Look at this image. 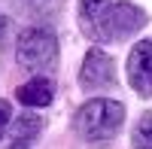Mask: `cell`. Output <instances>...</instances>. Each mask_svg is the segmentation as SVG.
Returning a JSON list of instances; mask_svg holds the SVG:
<instances>
[{
  "label": "cell",
  "mask_w": 152,
  "mask_h": 149,
  "mask_svg": "<svg viewBox=\"0 0 152 149\" xmlns=\"http://www.w3.org/2000/svg\"><path fill=\"white\" fill-rule=\"evenodd\" d=\"M76 131L88 143H100L116 137L125 122V104L110 101V97H91L76 110Z\"/></svg>",
  "instance_id": "obj_1"
},
{
  "label": "cell",
  "mask_w": 152,
  "mask_h": 149,
  "mask_svg": "<svg viewBox=\"0 0 152 149\" xmlns=\"http://www.w3.org/2000/svg\"><path fill=\"white\" fill-rule=\"evenodd\" d=\"M58 58V37L52 28H24L15 40V61L24 70H49Z\"/></svg>",
  "instance_id": "obj_2"
},
{
  "label": "cell",
  "mask_w": 152,
  "mask_h": 149,
  "mask_svg": "<svg viewBox=\"0 0 152 149\" xmlns=\"http://www.w3.org/2000/svg\"><path fill=\"white\" fill-rule=\"evenodd\" d=\"M143 24H146V12L137 3H131V0H119V3L110 6V12H107V18H104V24H100L94 40H100V43L125 40V37L137 34Z\"/></svg>",
  "instance_id": "obj_3"
},
{
  "label": "cell",
  "mask_w": 152,
  "mask_h": 149,
  "mask_svg": "<svg viewBox=\"0 0 152 149\" xmlns=\"http://www.w3.org/2000/svg\"><path fill=\"white\" fill-rule=\"evenodd\" d=\"M116 82V61L104 49H88V55L79 67V85L85 91H100Z\"/></svg>",
  "instance_id": "obj_4"
},
{
  "label": "cell",
  "mask_w": 152,
  "mask_h": 149,
  "mask_svg": "<svg viewBox=\"0 0 152 149\" xmlns=\"http://www.w3.org/2000/svg\"><path fill=\"white\" fill-rule=\"evenodd\" d=\"M128 82L137 94L152 97V40H140L128 52Z\"/></svg>",
  "instance_id": "obj_5"
},
{
  "label": "cell",
  "mask_w": 152,
  "mask_h": 149,
  "mask_svg": "<svg viewBox=\"0 0 152 149\" xmlns=\"http://www.w3.org/2000/svg\"><path fill=\"white\" fill-rule=\"evenodd\" d=\"M40 131H43V119L37 116V113H21L12 119V125L6 131V137H3V149H31L34 140L40 137Z\"/></svg>",
  "instance_id": "obj_6"
},
{
  "label": "cell",
  "mask_w": 152,
  "mask_h": 149,
  "mask_svg": "<svg viewBox=\"0 0 152 149\" xmlns=\"http://www.w3.org/2000/svg\"><path fill=\"white\" fill-rule=\"evenodd\" d=\"M15 101L24 107H49L55 101V82L49 76H34L15 88Z\"/></svg>",
  "instance_id": "obj_7"
},
{
  "label": "cell",
  "mask_w": 152,
  "mask_h": 149,
  "mask_svg": "<svg viewBox=\"0 0 152 149\" xmlns=\"http://www.w3.org/2000/svg\"><path fill=\"white\" fill-rule=\"evenodd\" d=\"M110 6H113V0H79V24H82V34L88 40L97 37Z\"/></svg>",
  "instance_id": "obj_8"
},
{
  "label": "cell",
  "mask_w": 152,
  "mask_h": 149,
  "mask_svg": "<svg viewBox=\"0 0 152 149\" xmlns=\"http://www.w3.org/2000/svg\"><path fill=\"white\" fill-rule=\"evenodd\" d=\"M131 146L134 149H152V113H143L137 128L131 134Z\"/></svg>",
  "instance_id": "obj_9"
},
{
  "label": "cell",
  "mask_w": 152,
  "mask_h": 149,
  "mask_svg": "<svg viewBox=\"0 0 152 149\" xmlns=\"http://www.w3.org/2000/svg\"><path fill=\"white\" fill-rule=\"evenodd\" d=\"M9 125H12V110H9V104H6V101H0V140L6 137Z\"/></svg>",
  "instance_id": "obj_10"
},
{
  "label": "cell",
  "mask_w": 152,
  "mask_h": 149,
  "mask_svg": "<svg viewBox=\"0 0 152 149\" xmlns=\"http://www.w3.org/2000/svg\"><path fill=\"white\" fill-rule=\"evenodd\" d=\"M31 9H52V6H58L61 0H24Z\"/></svg>",
  "instance_id": "obj_11"
},
{
  "label": "cell",
  "mask_w": 152,
  "mask_h": 149,
  "mask_svg": "<svg viewBox=\"0 0 152 149\" xmlns=\"http://www.w3.org/2000/svg\"><path fill=\"white\" fill-rule=\"evenodd\" d=\"M6 24H9V21H6V15H0V40L6 37Z\"/></svg>",
  "instance_id": "obj_12"
}]
</instances>
